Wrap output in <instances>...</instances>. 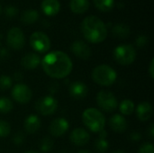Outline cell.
I'll return each mask as SVG.
<instances>
[{"instance_id": "cell-11", "label": "cell", "mask_w": 154, "mask_h": 153, "mask_svg": "<svg viewBox=\"0 0 154 153\" xmlns=\"http://www.w3.org/2000/svg\"><path fill=\"white\" fill-rule=\"evenodd\" d=\"M69 124L68 120L63 117H59V118L54 119L51 123L49 126V132L51 136L58 138V137L64 135L69 130Z\"/></svg>"}, {"instance_id": "cell-6", "label": "cell", "mask_w": 154, "mask_h": 153, "mask_svg": "<svg viewBox=\"0 0 154 153\" xmlns=\"http://www.w3.org/2000/svg\"><path fill=\"white\" fill-rule=\"evenodd\" d=\"M97 103L99 108L106 113L114 112L118 107V101L116 96L107 90H101L97 96Z\"/></svg>"}, {"instance_id": "cell-37", "label": "cell", "mask_w": 154, "mask_h": 153, "mask_svg": "<svg viewBox=\"0 0 154 153\" xmlns=\"http://www.w3.org/2000/svg\"><path fill=\"white\" fill-rule=\"evenodd\" d=\"M147 134H148V136H149V138L150 139H153L154 137V125L152 124H150V126H149V128H148V130H147Z\"/></svg>"}, {"instance_id": "cell-42", "label": "cell", "mask_w": 154, "mask_h": 153, "mask_svg": "<svg viewBox=\"0 0 154 153\" xmlns=\"http://www.w3.org/2000/svg\"><path fill=\"white\" fill-rule=\"evenodd\" d=\"M61 153H69V151H62Z\"/></svg>"}, {"instance_id": "cell-38", "label": "cell", "mask_w": 154, "mask_h": 153, "mask_svg": "<svg viewBox=\"0 0 154 153\" xmlns=\"http://www.w3.org/2000/svg\"><path fill=\"white\" fill-rule=\"evenodd\" d=\"M14 78L17 81H21L22 78H23V75L21 72H15L14 75Z\"/></svg>"}, {"instance_id": "cell-40", "label": "cell", "mask_w": 154, "mask_h": 153, "mask_svg": "<svg viewBox=\"0 0 154 153\" xmlns=\"http://www.w3.org/2000/svg\"><path fill=\"white\" fill-rule=\"evenodd\" d=\"M112 153H125L123 150H116V151H114Z\"/></svg>"}, {"instance_id": "cell-28", "label": "cell", "mask_w": 154, "mask_h": 153, "mask_svg": "<svg viewBox=\"0 0 154 153\" xmlns=\"http://www.w3.org/2000/svg\"><path fill=\"white\" fill-rule=\"evenodd\" d=\"M12 87V78L9 76L2 75L0 76V90L5 91Z\"/></svg>"}, {"instance_id": "cell-15", "label": "cell", "mask_w": 154, "mask_h": 153, "mask_svg": "<svg viewBox=\"0 0 154 153\" xmlns=\"http://www.w3.org/2000/svg\"><path fill=\"white\" fill-rule=\"evenodd\" d=\"M109 127L115 132L118 133H122L126 131L128 127V124L126 119L121 115H114L110 119H109Z\"/></svg>"}, {"instance_id": "cell-19", "label": "cell", "mask_w": 154, "mask_h": 153, "mask_svg": "<svg viewBox=\"0 0 154 153\" xmlns=\"http://www.w3.org/2000/svg\"><path fill=\"white\" fill-rule=\"evenodd\" d=\"M152 106L149 102H143L137 106L136 108V115L137 118L142 122L148 121L152 115Z\"/></svg>"}, {"instance_id": "cell-39", "label": "cell", "mask_w": 154, "mask_h": 153, "mask_svg": "<svg viewBox=\"0 0 154 153\" xmlns=\"http://www.w3.org/2000/svg\"><path fill=\"white\" fill-rule=\"evenodd\" d=\"M78 153H92L91 151H89L88 150H81V151H79Z\"/></svg>"}, {"instance_id": "cell-30", "label": "cell", "mask_w": 154, "mask_h": 153, "mask_svg": "<svg viewBox=\"0 0 154 153\" xmlns=\"http://www.w3.org/2000/svg\"><path fill=\"white\" fill-rule=\"evenodd\" d=\"M4 13H5V14L6 17L13 18V17H14V16L17 15V14H18V8L15 7V6H14V5H8V6H6L5 8Z\"/></svg>"}, {"instance_id": "cell-12", "label": "cell", "mask_w": 154, "mask_h": 153, "mask_svg": "<svg viewBox=\"0 0 154 153\" xmlns=\"http://www.w3.org/2000/svg\"><path fill=\"white\" fill-rule=\"evenodd\" d=\"M70 50L72 53L79 59L87 60L91 57V49L83 41H80V40L75 41L71 44Z\"/></svg>"}, {"instance_id": "cell-8", "label": "cell", "mask_w": 154, "mask_h": 153, "mask_svg": "<svg viewBox=\"0 0 154 153\" xmlns=\"http://www.w3.org/2000/svg\"><path fill=\"white\" fill-rule=\"evenodd\" d=\"M31 47L39 53H44L51 49V40L43 32H34L30 36Z\"/></svg>"}, {"instance_id": "cell-35", "label": "cell", "mask_w": 154, "mask_h": 153, "mask_svg": "<svg viewBox=\"0 0 154 153\" xmlns=\"http://www.w3.org/2000/svg\"><path fill=\"white\" fill-rule=\"evenodd\" d=\"M142 139V134L138 132H134L130 134V140L133 142H139Z\"/></svg>"}, {"instance_id": "cell-9", "label": "cell", "mask_w": 154, "mask_h": 153, "mask_svg": "<svg viewBox=\"0 0 154 153\" xmlns=\"http://www.w3.org/2000/svg\"><path fill=\"white\" fill-rule=\"evenodd\" d=\"M6 43L8 47L14 50H22L25 43V37L23 32L18 27L11 28L7 32Z\"/></svg>"}, {"instance_id": "cell-1", "label": "cell", "mask_w": 154, "mask_h": 153, "mask_svg": "<svg viewBox=\"0 0 154 153\" xmlns=\"http://www.w3.org/2000/svg\"><path fill=\"white\" fill-rule=\"evenodd\" d=\"M41 63L45 74L55 79L68 77L73 69L71 59L61 50H54L47 53Z\"/></svg>"}, {"instance_id": "cell-33", "label": "cell", "mask_w": 154, "mask_h": 153, "mask_svg": "<svg viewBox=\"0 0 154 153\" xmlns=\"http://www.w3.org/2000/svg\"><path fill=\"white\" fill-rule=\"evenodd\" d=\"M24 140H25V136H24V134H23V133H21V132L16 133L14 135V137H13V142H14V143L15 145H17V146L21 145V144L24 142Z\"/></svg>"}, {"instance_id": "cell-24", "label": "cell", "mask_w": 154, "mask_h": 153, "mask_svg": "<svg viewBox=\"0 0 154 153\" xmlns=\"http://www.w3.org/2000/svg\"><path fill=\"white\" fill-rule=\"evenodd\" d=\"M119 110L124 115H131L134 111V104L130 99H125L120 103Z\"/></svg>"}, {"instance_id": "cell-4", "label": "cell", "mask_w": 154, "mask_h": 153, "mask_svg": "<svg viewBox=\"0 0 154 153\" xmlns=\"http://www.w3.org/2000/svg\"><path fill=\"white\" fill-rule=\"evenodd\" d=\"M117 78L116 71L107 64H100L92 71V79L102 87L112 86Z\"/></svg>"}, {"instance_id": "cell-23", "label": "cell", "mask_w": 154, "mask_h": 153, "mask_svg": "<svg viewBox=\"0 0 154 153\" xmlns=\"http://www.w3.org/2000/svg\"><path fill=\"white\" fill-rule=\"evenodd\" d=\"M95 7L101 12L107 13L115 6V0H93Z\"/></svg>"}, {"instance_id": "cell-21", "label": "cell", "mask_w": 154, "mask_h": 153, "mask_svg": "<svg viewBox=\"0 0 154 153\" xmlns=\"http://www.w3.org/2000/svg\"><path fill=\"white\" fill-rule=\"evenodd\" d=\"M39 13L35 9H26L21 14V22L25 24L34 23L39 19Z\"/></svg>"}, {"instance_id": "cell-17", "label": "cell", "mask_w": 154, "mask_h": 153, "mask_svg": "<svg viewBox=\"0 0 154 153\" xmlns=\"http://www.w3.org/2000/svg\"><path fill=\"white\" fill-rule=\"evenodd\" d=\"M41 63V58L34 52H29L25 54L21 60V65L26 69H34Z\"/></svg>"}, {"instance_id": "cell-18", "label": "cell", "mask_w": 154, "mask_h": 153, "mask_svg": "<svg viewBox=\"0 0 154 153\" xmlns=\"http://www.w3.org/2000/svg\"><path fill=\"white\" fill-rule=\"evenodd\" d=\"M42 12L48 16L56 15L60 10V3L59 0H42L41 4Z\"/></svg>"}, {"instance_id": "cell-14", "label": "cell", "mask_w": 154, "mask_h": 153, "mask_svg": "<svg viewBox=\"0 0 154 153\" xmlns=\"http://www.w3.org/2000/svg\"><path fill=\"white\" fill-rule=\"evenodd\" d=\"M69 96L75 100L84 99L88 94V86L81 81H75L70 84L69 87Z\"/></svg>"}, {"instance_id": "cell-27", "label": "cell", "mask_w": 154, "mask_h": 153, "mask_svg": "<svg viewBox=\"0 0 154 153\" xmlns=\"http://www.w3.org/2000/svg\"><path fill=\"white\" fill-rule=\"evenodd\" d=\"M14 107L13 102L7 97H0V113L7 114L12 111Z\"/></svg>"}, {"instance_id": "cell-10", "label": "cell", "mask_w": 154, "mask_h": 153, "mask_svg": "<svg viewBox=\"0 0 154 153\" xmlns=\"http://www.w3.org/2000/svg\"><path fill=\"white\" fill-rule=\"evenodd\" d=\"M32 96V92L31 88L23 83L16 84L12 88V97L18 104H27L31 101Z\"/></svg>"}, {"instance_id": "cell-29", "label": "cell", "mask_w": 154, "mask_h": 153, "mask_svg": "<svg viewBox=\"0 0 154 153\" xmlns=\"http://www.w3.org/2000/svg\"><path fill=\"white\" fill-rule=\"evenodd\" d=\"M10 132H11L10 124L5 120H0V138L7 137L10 134Z\"/></svg>"}, {"instance_id": "cell-2", "label": "cell", "mask_w": 154, "mask_h": 153, "mask_svg": "<svg viewBox=\"0 0 154 153\" xmlns=\"http://www.w3.org/2000/svg\"><path fill=\"white\" fill-rule=\"evenodd\" d=\"M81 32L90 43H101L107 37V27L97 16H87L81 23Z\"/></svg>"}, {"instance_id": "cell-3", "label": "cell", "mask_w": 154, "mask_h": 153, "mask_svg": "<svg viewBox=\"0 0 154 153\" xmlns=\"http://www.w3.org/2000/svg\"><path fill=\"white\" fill-rule=\"evenodd\" d=\"M82 122L84 125L92 133H100L105 129L106 118L98 109L90 107L82 114Z\"/></svg>"}, {"instance_id": "cell-34", "label": "cell", "mask_w": 154, "mask_h": 153, "mask_svg": "<svg viewBox=\"0 0 154 153\" xmlns=\"http://www.w3.org/2000/svg\"><path fill=\"white\" fill-rule=\"evenodd\" d=\"M10 57V52L7 49L2 48L0 50V60H6Z\"/></svg>"}, {"instance_id": "cell-22", "label": "cell", "mask_w": 154, "mask_h": 153, "mask_svg": "<svg viewBox=\"0 0 154 153\" xmlns=\"http://www.w3.org/2000/svg\"><path fill=\"white\" fill-rule=\"evenodd\" d=\"M112 34L119 39H125L130 35V27L125 23H117L112 27Z\"/></svg>"}, {"instance_id": "cell-43", "label": "cell", "mask_w": 154, "mask_h": 153, "mask_svg": "<svg viewBox=\"0 0 154 153\" xmlns=\"http://www.w3.org/2000/svg\"><path fill=\"white\" fill-rule=\"evenodd\" d=\"M0 14H1V6H0Z\"/></svg>"}, {"instance_id": "cell-32", "label": "cell", "mask_w": 154, "mask_h": 153, "mask_svg": "<svg viewBox=\"0 0 154 153\" xmlns=\"http://www.w3.org/2000/svg\"><path fill=\"white\" fill-rule=\"evenodd\" d=\"M138 153H154V146L151 142L143 143L138 150Z\"/></svg>"}, {"instance_id": "cell-7", "label": "cell", "mask_w": 154, "mask_h": 153, "mask_svg": "<svg viewBox=\"0 0 154 153\" xmlns=\"http://www.w3.org/2000/svg\"><path fill=\"white\" fill-rule=\"evenodd\" d=\"M58 106L59 104L56 98L51 96H45L37 100L35 103V109L40 115L43 116H49L57 111Z\"/></svg>"}, {"instance_id": "cell-20", "label": "cell", "mask_w": 154, "mask_h": 153, "mask_svg": "<svg viewBox=\"0 0 154 153\" xmlns=\"http://www.w3.org/2000/svg\"><path fill=\"white\" fill-rule=\"evenodd\" d=\"M69 8L74 14H81L88 11L89 8L88 0H70Z\"/></svg>"}, {"instance_id": "cell-41", "label": "cell", "mask_w": 154, "mask_h": 153, "mask_svg": "<svg viewBox=\"0 0 154 153\" xmlns=\"http://www.w3.org/2000/svg\"><path fill=\"white\" fill-rule=\"evenodd\" d=\"M25 153H37V152H35V151H26Z\"/></svg>"}, {"instance_id": "cell-25", "label": "cell", "mask_w": 154, "mask_h": 153, "mask_svg": "<svg viewBox=\"0 0 154 153\" xmlns=\"http://www.w3.org/2000/svg\"><path fill=\"white\" fill-rule=\"evenodd\" d=\"M94 149L97 153H106L109 149V142H107L106 138L99 137L96 140L94 144Z\"/></svg>"}, {"instance_id": "cell-31", "label": "cell", "mask_w": 154, "mask_h": 153, "mask_svg": "<svg viewBox=\"0 0 154 153\" xmlns=\"http://www.w3.org/2000/svg\"><path fill=\"white\" fill-rule=\"evenodd\" d=\"M148 42H149V38L146 35H143V34L139 35L136 38V40H135V44H136V46L138 48H143V47H145L148 44Z\"/></svg>"}, {"instance_id": "cell-36", "label": "cell", "mask_w": 154, "mask_h": 153, "mask_svg": "<svg viewBox=\"0 0 154 153\" xmlns=\"http://www.w3.org/2000/svg\"><path fill=\"white\" fill-rule=\"evenodd\" d=\"M149 74H150V77L152 79L154 78V60L152 59L150 62V65H149Z\"/></svg>"}, {"instance_id": "cell-13", "label": "cell", "mask_w": 154, "mask_h": 153, "mask_svg": "<svg viewBox=\"0 0 154 153\" xmlns=\"http://www.w3.org/2000/svg\"><path fill=\"white\" fill-rule=\"evenodd\" d=\"M69 140L74 145L81 147L87 145L89 142L90 135L87 130L83 128H76L71 132L69 135Z\"/></svg>"}, {"instance_id": "cell-16", "label": "cell", "mask_w": 154, "mask_h": 153, "mask_svg": "<svg viewBox=\"0 0 154 153\" xmlns=\"http://www.w3.org/2000/svg\"><path fill=\"white\" fill-rule=\"evenodd\" d=\"M41 127V119L36 115H30L26 117L23 123L24 131L29 134H33L38 132Z\"/></svg>"}, {"instance_id": "cell-26", "label": "cell", "mask_w": 154, "mask_h": 153, "mask_svg": "<svg viewBox=\"0 0 154 153\" xmlns=\"http://www.w3.org/2000/svg\"><path fill=\"white\" fill-rule=\"evenodd\" d=\"M53 145H54L53 140H52L51 137L46 136V137H44V138L41 141V143H40V150H41L42 152L48 153L52 150Z\"/></svg>"}, {"instance_id": "cell-5", "label": "cell", "mask_w": 154, "mask_h": 153, "mask_svg": "<svg viewBox=\"0 0 154 153\" xmlns=\"http://www.w3.org/2000/svg\"><path fill=\"white\" fill-rule=\"evenodd\" d=\"M116 61L122 66H129L136 59V50L131 44H121L114 50Z\"/></svg>"}]
</instances>
